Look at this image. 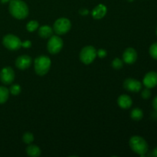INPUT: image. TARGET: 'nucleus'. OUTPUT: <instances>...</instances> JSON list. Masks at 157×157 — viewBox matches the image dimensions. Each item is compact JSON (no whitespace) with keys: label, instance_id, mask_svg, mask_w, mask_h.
<instances>
[{"label":"nucleus","instance_id":"obj_1","mask_svg":"<svg viewBox=\"0 0 157 157\" xmlns=\"http://www.w3.org/2000/svg\"><path fill=\"white\" fill-rule=\"evenodd\" d=\"M9 10L12 16L17 19H24L29 15V7L21 0H11Z\"/></svg>","mask_w":157,"mask_h":157},{"label":"nucleus","instance_id":"obj_2","mask_svg":"<svg viewBox=\"0 0 157 157\" xmlns=\"http://www.w3.org/2000/svg\"><path fill=\"white\" fill-rule=\"evenodd\" d=\"M130 147L131 150L134 153L140 155V156H144L148 151V144L147 141L143 137L139 136H133L130 138Z\"/></svg>","mask_w":157,"mask_h":157},{"label":"nucleus","instance_id":"obj_3","mask_svg":"<svg viewBox=\"0 0 157 157\" xmlns=\"http://www.w3.org/2000/svg\"><path fill=\"white\" fill-rule=\"evenodd\" d=\"M52 64L51 59L45 55H41L35 60V71L40 76H44L49 71Z\"/></svg>","mask_w":157,"mask_h":157},{"label":"nucleus","instance_id":"obj_4","mask_svg":"<svg viewBox=\"0 0 157 157\" xmlns=\"http://www.w3.org/2000/svg\"><path fill=\"white\" fill-rule=\"evenodd\" d=\"M97 57V50L91 45L83 48L80 52V60L84 64H90Z\"/></svg>","mask_w":157,"mask_h":157},{"label":"nucleus","instance_id":"obj_5","mask_svg":"<svg viewBox=\"0 0 157 157\" xmlns=\"http://www.w3.org/2000/svg\"><path fill=\"white\" fill-rule=\"evenodd\" d=\"M71 28L70 20L66 18H58L55 21L53 25V31L58 35H62L67 33Z\"/></svg>","mask_w":157,"mask_h":157},{"label":"nucleus","instance_id":"obj_6","mask_svg":"<svg viewBox=\"0 0 157 157\" xmlns=\"http://www.w3.org/2000/svg\"><path fill=\"white\" fill-rule=\"evenodd\" d=\"M21 43L20 38L12 34H8L2 39L3 45L11 51L18 50L21 47Z\"/></svg>","mask_w":157,"mask_h":157},{"label":"nucleus","instance_id":"obj_7","mask_svg":"<svg viewBox=\"0 0 157 157\" xmlns=\"http://www.w3.org/2000/svg\"><path fill=\"white\" fill-rule=\"evenodd\" d=\"M64 43L62 39L58 35H52L50 37V39L48 41L47 49L49 53L52 55H56L59 53L62 49Z\"/></svg>","mask_w":157,"mask_h":157},{"label":"nucleus","instance_id":"obj_8","mask_svg":"<svg viewBox=\"0 0 157 157\" xmlns=\"http://www.w3.org/2000/svg\"><path fill=\"white\" fill-rule=\"evenodd\" d=\"M15 71L11 67H4L0 72V80L4 84H11L15 80Z\"/></svg>","mask_w":157,"mask_h":157},{"label":"nucleus","instance_id":"obj_9","mask_svg":"<svg viewBox=\"0 0 157 157\" xmlns=\"http://www.w3.org/2000/svg\"><path fill=\"white\" fill-rule=\"evenodd\" d=\"M124 87L128 91L139 92L142 88V84L133 78H127L124 82Z\"/></svg>","mask_w":157,"mask_h":157},{"label":"nucleus","instance_id":"obj_10","mask_svg":"<svg viewBox=\"0 0 157 157\" xmlns=\"http://www.w3.org/2000/svg\"><path fill=\"white\" fill-rule=\"evenodd\" d=\"M137 59V52L133 48H128L123 54V61L128 64H132Z\"/></svg>","mask_w":157,"mask_h":157},{"label":"nucleus","instance_id":"obj_11","mask_svg":"<svg viewBox=\"0 0 157 157\" xmlns=\"http://www.w3.org/2000/svg\"><path fill=\"white\" fill-rule=\"evenodd\" d=\"M32 62V59L29 55H21L18 57L15 61V65L20 70H25L29 68Z\"/></svg>","mask_w":157,"mask_h":157},{"label":"nucleus","instance_id":"obj_12","mask_svg":"<svg viewBox=\"0 0 157 157\" xmlns=\"http://www.w3.org/2000/svg\"><path fill=\"white\" fill-rule=\"evenodd\" d=\"M144 86L147 88H153L157 85V73L155 71H150L145 75L143 81Z\"/></svg>","mask_w":157,"mask_h":157},{"label":"nucleus","instance_id":"obj_13","mask_svg":"<svg viewBox=\"0 0 157 157\" xmlns=\"http://www.w3.org/2000/svg\"><path fill=\"white\" fill-rule=\"evenodd\" d=\"M107 7L104 5L99 4L92 11V16L94 19H101L105 16L107 14Z\"/></svg>","mask_w":157,"mask_h":157},{"label":"nucleus","instance_id":"obj_14","mask_svg":"<svg viewBox=\"0 0 157 157\" xmlns=\"http://www.w3.org/2000/svg\"><path fill=\"white\" fill-rule=\"evenodd\" d=\"M117 104L122 109H128L132 106L133 101L130 96L127 94H122L118 98Z\"/></svg>","mask_w":157,"mask_h":157},{"label":"nucleus","instance_id":"obj_15","mask_svg":"<svg viewBox=\"0 0 157 157\" xmlns=\"http://www.w3.org/2000/svg\"><path fill=\"white\" fill-rule=\"evenodd\" d=\"M53 29L48 25H43L38 29V35L43 38H50L53 35Z\"/></svg>","mask_w":157,"mask_h":157},{"label":"nucleus","instance_id":"obj_16","mask_svg":"<svg viewBox=\"0 0 157 157\" xmlns=\"http://www.w3.org/2000/svg\"><path fill=\"white\" fill-rule=\"evenodd\" d=\"M26 153L28 156L31 157H38L41 155V151L38 146L29 144V146L26 149Z\"/></svg>","mask_w":157,"mask_h":157},{"label":"nucleus","instance_id":"obj_17","mask_svg":"<svg viewBox=\"0 0 157 157\" xmlns=\"http://www.w3.org/2000/svg\"><path fill=\"white\" fill-rule=\"evenodd\" d=\"M9 97V90L6 87L0 86V104H5Z\"/></svg>","mask_w":157,"mask_h":157},{"label":"nucleus","instance_id":"obj_18","mask_svg":"<svg viewBox=\"0 0 157 157\" xmlns=\"http://www.w3.org/2000/svg\"><path fill=\"white\" fill-rule=\"evenodd\" d=\"M130 117H131V118L133 121H140L143 118V117H144V113H143L141 109L136 107V108H134L133 110H132L131 113H130Z\"/></svg>","mask_w":157,"mask_h":157},{"label":"nucleus","instance_id":"obj_19","mask_svg":"<svg viewBox=\"0 0 157 157\" xmlns=\"http://www.w3.org/2000/svg\"><path fill=\"white\" fill-rule=\"evenodd\" d=\"M38 26H39V25H38V21H35V20H32L26 25V29L29 32H32L36 30L37 29H38Z\"/></svg>","mask_w":157,"mask_h":157},{"label":"nucleus","instance_id":"obj_20","mask_svg":"<svg viewBox=\"0 0 157 157\" xmlns=\"http://www.w3.org/2000/svg\"><path fill=\"white\" fill-rule=\"evenodd\" d=\"M22 140L25 144H31L34 141V135L30 132H26L22 136Z\"/></svg>","mask_w":157,"mask_h":157},{"label":"nucleus","instance_id":"obj_21","mask_svg":"<svg viewBox=\"0 0 157 157\" xmlns=\"http://www.w3.org/2000/svg\"><path fill=\"white\" fill-rule=\"evenodd\" d=\"M21 88L20 87V85L18 84H12L11 86L10 89H9V93L12 94L14 96H16V95H18L20 93H21Z\"/></svg>","mask_w":157,"mask_h":157},{"label":"nucleus","instance_id":"obj_22","mask_svg":"<svg viewBox=\"0 0 157 157\" xmlns=\"http://www.w3.org/2000/svg\"><path fill=\"white\" fill-rule=\"evenodd\" d=\"M123 65H124V63L121 59H120L119 58H116L113 60L112 61V67H113L116 70H119V69L122 68Z\"/></svg>","mask_w":157,"mask_h":157},{"label":"nucleus","instance_id":"obj_23","mask_svg":"<svg viewBox=\"0 0 157 157\" xmlns=\"http://www.w3.org/2000/svg\"><path fill=\"white\" fill-rule=\"evenodd\" d=\"M150 55L152 58L157 60V42L154 43L150 46Z\"/></svg>","mask_w":157,"mask_h":157},{"label":"nucleus","instance_id":"obj_24","mask_svg":"<svg viewBox=\"0 0 157 157\" xmlns=\"http://www.w3.org/2000/svg\"><path fill=\"white\" fill-rule=\"evenodd\" d=\"M141 96H142L144 99H149L150 96H151V91H150V88H147H147L144 89L142 91V93H141Z\"/></svg>","mask_w":157,"mask_h":157},{"label":"nucleus","instance_id":"obj_25","mask_svg":"<svg viewBox=\"0 0 157 157\" xmlns=\"http://www.w3.org/2000/svg\"><path fill=\"white\" fill-rule=\"evenodd\" d=\"M97 55L101 58H105V57L107 56V51L104 50V49H99V50L97 52Z\"/></svg>","mask_w":157,"mask_h":157},{"label":"nucleus","instance_id":"obj_26","mask_svg":"<svg viewBox=\"0 0 157 157\" xmlns=\"http://www.w3.org/2000/svg\"><path fill=\"white\" fill-rule=\"evenodd\" d=\"M31 46H32V42H31V41H29V40H26L24 42L21 43V47L25 48H29Z\"/></svg>","mask_w":157,"mask_h":157},{"label":"nucleus","instance_id":"obj_27","mask_svg":"<svg viewBox=\"0 0 157 157\" xmlns=\"http://www.w3.org/2000/svg\"><path fill=\"white\" fill-rule=\"evenodd\" d=\"M153 108H154V110L157 112V96L155 97L154 99H153Z\"/></svg>","mask_w":157,"mask_h":157},{"label":"nucleus","instance_id":"obj_28","mask_svg":"<svg viewBox=\"0 0 157 157\" xmlns=\"http://www.w3.org/2000/svg\"><path fill=\"white\" fill-rule=\"evenodd\" d=\"M88 10L86 9H82L80 10V14H81L82 15H87L88 14Z\"/></svg>","mask_w":157,"mask_h":157},{"label":"nucleus","instance_id":"obj_29","mask_svg":"<svg viewBox=\"0 0 157 157\" xmlns=\"http://www.w3.org/2000/svg\"><path fill=\"white\" fill-rule=\"evenodd\" d=\"M151 156H156V157H157V147H156V148H155L154 150H153V151H152Z\"/></svg>","mask_w":157,"mask_h":157},{"label":"nucleus","instance_id":"obj_30","mask_svg":"<svg viewBox=\"0 0 157 157\" xmlns=\"http://www.w3.org/2000/svg\"><path fill=\"white\" fill-rule=\"evenodd\" d=\"M9 1H10V0H0V2H1L2 3H6Z\"/></svg>","mask_w":157,"mask_h":157},{"label":"nucleus","instance_id":"obj_31","mask_svg":"<svg viewBox=\"0 0 157 157\" xmlns=\"http://www.w3.org/2000/svg\"><path fill=\"white\" fill-rule=\"evenodd\" d=\"M127 1H129V2H133V0H127Z\"/></svg>","mask_w":157,"mask_h":157},{"label":"nucleus","instance_id":"obj_32","mask_svg":"<svg viewBox=\"0 0 157 157\" xmlns=\"http://www.w3.org/2000/svg\"><path fill=\"white\" fill-rule=\"evenodd\" d=\"M156 34H157V29H156Z\"/></svg>","mask_w":157,"mask_h":157}]
</instances>
